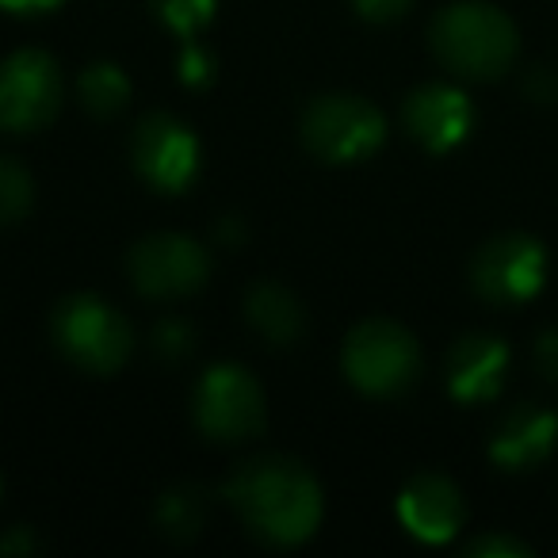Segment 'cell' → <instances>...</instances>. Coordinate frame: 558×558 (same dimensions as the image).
Segmentation results:
<instances>
[{
    "instance_id": "obj_1",
    "label": "cell",
    "mask_w": 558,
    "mask_h": 558,
    "mask_svg": "<svg viewBox=\"0 0 558 558\" xmlns=\"http://www.w3.org/2000/svg\"><path fill=\"white\" fill-rule=\"evenodd\" d=\"M245 527L271 547H295L322 524V489L303 463L288 456H256L226 486Z\"/></svg>"
},
{
    "instance_id": "obj_2",
    "label": "cell",
    "mask_w": 558,
    "mask_h": 558,
    "mask_svg": "<svg viewBox=\"0 0 558 558\" xmlns=\"http://www.w3.org/2000/svg\"><path fill=\"white\" fill-rule=\"evenodd\" d=\"M433 50L466 81H497L520 54V32L497 4L456 0L433 20Z\"/></svg>"
},
{
    "instance_id": "obj_3",
    "label": "cell",
    "mask_w": 558,
    "mask_h": 558,
    "mask_svg": "<svg viewBox=\"0 0 558 558\" xmlns=\"http://www.w3.org/2000/svg\"><path fill=\"white\" fill-rule=\"evenodd\" d=\"M344 375L364 395L398 398L421 379V349L398 322H360L344 341Z\"/></svg>"
},
{
    "instance_id": "obj_4",
    "label": "cell",
    "mask_w": 558,
    "mask_h": 558,
    "mask_svg": "<svg viewBox=\"0 0 558 558\" xmlns=\"http://www.w3.org/2000/svg\"><path fill=\"white\" fill-rule=\"evenodd\" d=\"M547 248L532 233H497L474 253L471 288L489 306H524L547 283Z\"/></svg>"
},
{
    "instance_id": "obj_5",
    "label": "cell",
    "mask_w": 558,
    "mask_h": 558,
    "mask_svg": "<svg viewBox=\"0 0 558 558\" xmlns=\"http://www.w3.org/2000/svg\"><path fill=\"white\" fill-rule=\"evenodd\" d=\"M54 341L73 364L93 375H111L134 349L131 326L96 295H73L58 306Z\"/></svg>"
},
{
    "instance_id": "obj_6",
    "label": "cell",
    "mask_w": 558,
    "mask_h": 558,
    "mask_svg": "<svg viewBox=\"0 0 558 558\" xmlns=\"http://www.w3.org/2000/svg\"><path fill=\"white\" fill-rule=\"evenodd\" d=\"M383 138H387V119L372 100L360 96H322L303 116V142L322 161H364L383 146Z\"/></svg>"
},
{
    "instance_id": "obj_7",
    "label": "cell",
    "mask_w": 558,
    "mask_h": 558,
    "mask_svg": "<svg viewBox=\"0 0 558 558\" xmlns=\"http://www.w3.org/2000/svg\"><path fill=\"white\" fill-rule=\"evenodd\" d=\"M62 108V73L43 50H20L0 65V131H43Z\"/></svg>"
},
{
    "instance_id": "obj_8",
    "label": "cell",
    "mask_w": 558,
    "mask_h": 558,
    "mask_svg": "<svg viewBox=\"0 0 558 558\" xmlns=\"http://www.w3.org/2000/svg\"><path fill=\"white\" fill-rule=\"evenodd\" d=\"M195 425L210 440H248L264 428V390L245 367H210L195 387Z\"/></svg>"
},
{
    "instance_id": "obj_9",
    "label": "cell",
    "mask_w": 558,
    "mask_h": 558,
    "mask_svg": "<svg viewBox=\"0 0 558 558\" xmlns=\"http://www.w3.org/2000/svg\"><path fill=\"white\" fill-rule=\"evenodd\" d=\"M134 288L149 299H180L195 295L210 276V256L199 241L180 233H154L138 241L126 256Z\"/></svg>"
},
{
    "instance_id": "obj_10",
    "label": "cell",
    "mask_w": 558,
    "mask_h": 558,
    "mask_svg": "<svg viewBox=\"0 0 558 558\" xmlns=\"http://www.w3.org/2000/svg\"><path fill=\"white\" fill-rule=\"evenodd\" d=\"M131 157L142 180H149L157 192H184L199 169V142L180 119L149 116L134 131Z\"/></svg>"
},
{
    "instance_id": "obj_11",
    "label": "cell",
    "mask_w": 558,
    "mask_h": 558,
    "mask_svg": "<svg viewBox=\"0 0 558 558\" xmlns=\"http://www.w3.org/2000/svg\"><path fill=\"white\" fill-rule=\"evenodd\" d=\"M558 444V413L547 405L520 402L497 421L494 436H489V459L501 471H535L550 459Z\"/></svg>"
},
{
    "instance_id": "obj_12",
    "label": "cell",
    "mask_w": 558,
    "mask_h": 558,
    "mask_svg": "<svg viewBox=\"0 0 558 558\" xmlns=\"http://www.w3.org/2000/svg\"><path fill=\"white\" fill-rule=\"evenodd\" d=\"M402 119L417 146H425L428 154H448L471 134L474 104L451 85H425L405 100Z\"/></svg>"
},
{
    "instance_id": "obj_13",
    "label": "cell",
    "mask_w": 558,
    "mask_h": 558,
    "mask_svg": "<svg viewBox=\"0 0 558 558\" xmlns=\"http://www.w3.org/2000/svg\"><path fill=\"white\" fill-rule=\"evenodd\" d=\"M509 372V344L494 333H466L448 352V390L456 402H494Z\"/></svg>"
},
{
    "instance_id": "obj_14",
    "label": "cell",
    "mask_w": 558,
    "mask_h": 558,
    "mask_svg": "<svg viewBox=\"0 0 558 558\" xmlns=\"http://www.w3.org/2000/svg\"><path fill=\"white\" fill-rule=\"evenodd\" d=\"M398 517L421 543H448L466 520L463 494L444 474H417L398 497Z\"/></svg>"
},
{
    "instance_id": "obj_15",
    "label": "cell",
    "mask_w": 558,
    "mask_h": 558,
    "mask_svg": "<svg viewBox=\"0 0 558 558\" xmlns=\"http://www.w3.org/2000/svg\"><path fill=\"white\" fill-rule=\"evenodd\" d=\"M245 311L256 333L271 344H291L306 326L299 299L288 288H279V283H256L245 299Z\"/></svg>"
},
{
    "instance_id": "obj_16",
    "label": "cell",
    "mask_w": 558,
    "mask_h": 558,
    "mask_svg": "<svg viewBox=\"0 0 558 558\" xmlns=\"http://www.w3.org/2000/svg\"><path fill=\"white\" fill-rule=\"evenodd\" d=\"M77 88H81L85 108L100 119H111L116 111L126 108V100H131V81H126V73L116 70V65H108V62L88 65V70L81 73Z\"/></svg>"
},
{
    "instance_id": "obj_17",
    "label": "cell",
    "mask_w": 558,
    "mask_h": 558,
    "mask_svg": "<svg viewBox=\"0 0 558 558\" xmlns=\"http://www.w3.org/2000/svg\"><path fill=\"white\" fill-rule=\"evenodd\" d=\"M207 520V494L199 486H177L157 505V524L172 539H192Z\"/></svg>"
},
{
    "instance_id": "obj_18",
    "label": "cell",
    "mask_w": 558,
    "mask_h": 558,
    "mask_svg": "<svg viewBox=\"0 0 558 558\" xmlns=\"http://www.w3.org/2000/svg\"><path fill=\"white\" fill-rule=\"evenodd\" d=\"M35 184L32 172L16 165L12 157H0V226H12L32 210Z\"/></svg>"
},
{
    "instance_id": "obj_19",
    "label": "cell",
    "mask_w": 558,
    "mask_h": 558,
    "mask_svg": "<svg viewBox=\"0 0 558 558\" xmlns=\"http://www.w3.org/2000/svg\"><path fill=\"white\" fill-rule=\"evenodd\" d=\"M165 27L177 35H192L215 16V0H149Z\"/></svg>"
},
{
    "instance_id": "obj_20",
    "label": "cell",
    "mask_w": 558,
    "mask_h": 558,
    "mask_svg": "<svg viewBox=\"0 0 558 558\" xmlns=\"http://www.w3.org/2000/svg\"><path fill=\"white\" fill-rule=\"evenodd\" d=\"M192 329L184 326V322H161L157 326V333H154V344H157V352H161L165 360H180V356H187L192 352Z\"/></svg>"
},
{
    "instance_id": "obj_21",
    "label": "cell",
    "mask_w": 558,
    "mask_h": 558,
    "mask_svg": "<svg viewBox=\"0 0 558 558\" xmlns=\"http://www.w3.org/2000/svg\"><path fill=\"white\" fill-rule=\"evenodd\" d=\"M466 555H501V558H520V555H532V547L527 543H520L517 535H478L474 543H466Z\"/></svg>"
},
{
    "instance_id": "obj_22",
    "label": "cell",
    "mask_w": 558,
    "mask_h": 558,
    "mask_svg": "<svg viewBox=\"0 0 558 558\" xmlns=\"http://www.w3.org/2000/svg\"><path fill=\"white\" fill-rule=\"evenodd\" d=\"M535 372L543 375V383H550V387H558V329H543L539 337H535Z\"/></svg>"
},
{
    "instance_id": "obj_23",
    "label": "cell",
    "mask_w": 558,
    "mask_h": 558,
    "mask_svg": "<svg viewBox=\"0 0 558 558\" xmlns=\"http://www.w3.org/2000/svg\"><path fill=\"white\" fill-rule=\"evenodd\" d=\"M215 77V58L203 54L199 47H187L184 54H180V81H187V85H207V81Z\"/></svg>"
},
{
    "instance_id": "obj_24",
    "label": "cell",
    "mask_w": 558,
    "mask_h": 558,
    "mask_svg": "<svg viewBox=\"0 0 558 558\" xmlns=\"http://www.w3.org/2000/svg\"><path fill=\"white\" fill-rule=\"evenodd\" d=\"M524 93L532 96L535 104H555L558 100V73L547 70V65H535L524 81Z\"/></svg>"
},
{
    "instance_id": "obj_25",
    "label": "cell",
    "mask_w": 558,
    "mask_h": 558,
    "mask_svg": "<svg viewBox=\"0 0 558 558\" xmlns=\"http://www.w3.org/2000/svg\"><path fill=\"white\" fill-rule=\"evenodd\" d=\"M352 4H356L360 16L375 20V24H390V20H398V16L410 12L413 0H352Z\"/></svg>"
},
{
    "instance_id": "obj_26",
    "label": "cell",
    "mask_w": 558,
    "mask_h": 558,
    "mask_svg": "<svg viewBox=\"0 0 558 558\" xmlns=\"http://www.w3.org/2000/svg\"><path fill=\"white\" fill-rule=\"evenodd\" d=\"M0 4L12 12H47V9H54L58 0H0Z\"/></svg>"
}]
</instances>
